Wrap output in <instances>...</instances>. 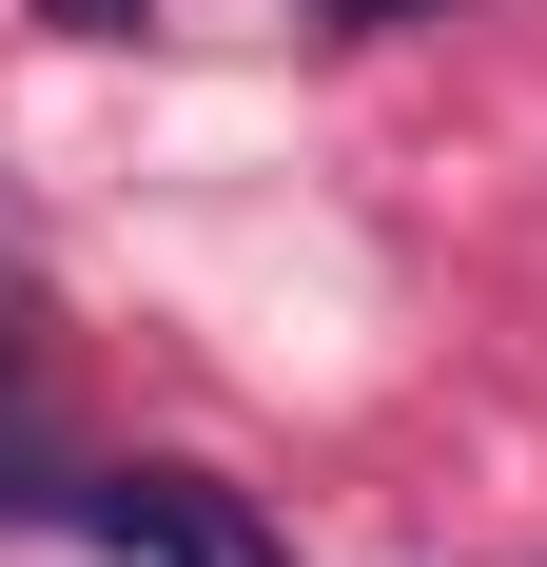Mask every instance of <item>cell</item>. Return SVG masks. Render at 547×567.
<instances>
[{
	"label": "cell",
	"mask_w": 547,
	"mask_h": 567,
	"mask_svg": "<svg viewBox=\"0 0 547 567\" xmlns=\"http://www.w3.org/2000/svg\"><path fill=\"white\" fill-rule=\"evenodd\" d=\"M79 548H117V567H293L274 509L216 489V470H79Z\"/></svg>",
	"instance_id": "cell-1"
},
{
	"label": "cell",
	"mask_w": 547,
	"mask_h": 567,
	"mask_svg": "<svg viewBox=\"0 0 547 567\" xmlns=\"http://www.w3.org/2000/svg\"><path fill=\"white\" fill-rule=\"evenodd\" d=\"M40 489H59V431H40V392L0 372V509H40Z\"/></svg>",
	"instance_id": "cell-2"
},
{
	"label": "cell",
	"mask_w": 547,
	"mask_h": 567,
	"mask_svg": "<svg viewBox=\"0 0 547 567\" xmlns=\"http://www.w3.org/2000/svg\"><path fill=\"white\" fill-rule=\"evenodd\" d=\"M293 20H332V40H391V20H450V0H293Z\"/></svg>",
	"instance_id": "cell-3"
},
{
	"label": "cell",
	"mask_w": 547,
	"mask_h": 567,
	"mask_svg": "<svg viewBox=\"0 0 547 567\" xmlns=\"http://www.w3.org/2000/svg\"><path fill=\"white\" fill-rule=\"evenodd\" d=\"M40 20H79V40H137V20H157V0H40Z\"/></svg>",
	"instance_id": "cell-4"
}]
</instances>
